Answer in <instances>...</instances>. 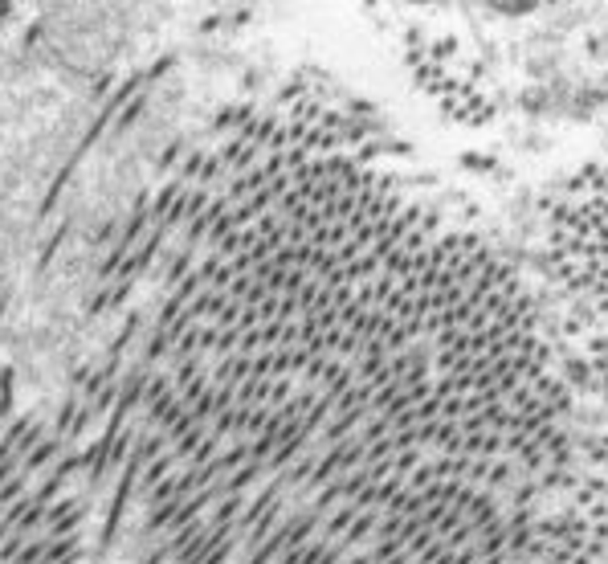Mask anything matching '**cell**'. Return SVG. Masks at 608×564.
<instances>
[{
	"label": "cell",
	"instance_id": "obj_1",
	"mask_svg": "<svg viewBox=\"0 0 608 564\" xmlns=\"http://www.w3.org/2000/svg\"><path fill=\"white\" fill-rule=\"evenodd\" d=\"M572 254H568V282L572 294H588V307L601 315L608 332V200L596 197L593 205H580L572 217Z\"/></svg>",
	"mask_w": 608,
	"mask_h": 564
}]
</instances>
